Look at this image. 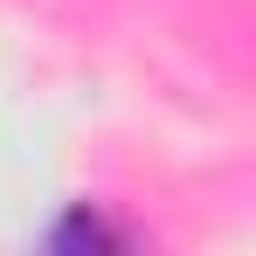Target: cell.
Returning <instances> with one entry per match:
<instances>
[{"label":"cell","instance_id":"1","mask_svg":"<svg viewBox=\"0 0 256 256\" xmlns=\"http://www.w3.org/2000/svg\"><path fill=\"white\" fill-rule=\"evenodd\" d=\"M42 242H48V250H111V242H118V228H111L104 214L90 208V201H76V208L62 214V222L48 228Z\"/></svg>","mask_w":256,"mask_h":256}]
</instances>
